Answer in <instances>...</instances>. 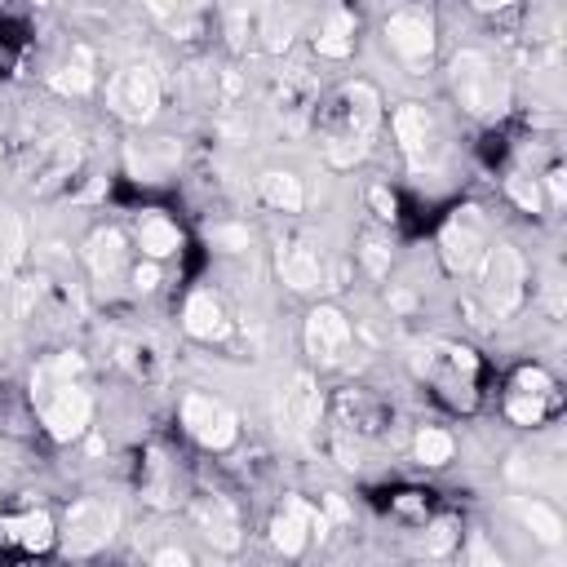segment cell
<instances>
[{
	"instance_id": "cell-1",
	"label": "cell",
	"mask_w": 567,
	"mask_h": 567,
	"mask_svg": "<svg viewBox=\"0 0 567 567\" xmlns=\"http://www.w3.org/2000/svg\"><path fill=\"white\" fill-rule=\"evenodd\" d=\"M80 359L76 355H58L54 364H40L32 377V399L40 408V421L58 443H76L89 430L94 417V399L89 390L76 381Z\"/></svg>"
},
{
	"instance_id": "cell-2",
	"label": "cell",
	"mask_w": 567,
	"mask_h": 567,
	"mask_svg": "<svg viewBox=\"0 0 567 567\" xmlns=\"http://www.w3.org/2000/svg\"><path fill=\"white\" fill-rule=\"evenodd\" d=\"M448 76H452V94H457V102L470 116H501L510 107V85H505L501 67L488 54H479V49H461L452 58Z\"/></svg>"
},
{
	"instance_id": "cell-3",
	"label": "cell",
	"mask_w": 567,
	"mask_h": 567,
	"mask_svg": "<svg viewBox=\"0 0 567 567\" xmlns=\"http://www.w3.org/2000/svg\"><path fill=\"white\" fill-rule=\"evenodd\" d=\"M483 280V302H488V311L505 319V315H514L523 306V293H528V266H523V257L514 244H488L483 249V262H479V271H474Z\"/></svg>"
},
{
	"instance_id": "cell-4",
	"label": "cell",
	"mask_w": 567,
	"mask_h": 567,
	"mask_svg": "<svg viewBox=\"0 0 567 567\" xmlns=\"http://www.w3.org/2000/svg\"><path fill=\"white\" fill-rule=\"evenodd\" d=\"M381 120V98L373 85H364V80H355V85H346L342 94H337L333 111H328V142H373V129Z\"/></svg>"
},
{
	"instance_id": "cell-5",
	"label": "cell",
	"mask_w": 567,
	"mask_h": 567,
	"mask_svg": "<svg viewBox=\"0 0 567 567\" xmlns=\"http://www.w3.org/2000/svg\"><path fill=\"white\" fill-rule=\"evenodd\" d=\"M107 102L120 120L129 125H147L151 116L160 111V76L151 67L133 63V67H120L107 85Z\"/></svg>"
},
{
	"instance_id": "cell-6",
	"label": "cell",
	"mask_w": 567,
	"mask_h": 567,
	"mask_svg": "<svg viewBox=\"0 0 567 567\" xmlns=\"http://www.w3.org/2000/svg\"><path fill=\"white\" fill-rule=\"evenodd\" d=\"M182 426H187V435L195 443H204V448H213V452L231 448V443L240 439V421H235V412L213 395H187L182 399Z\"/></svg>"
},
{
	"instance_id": "cell-7",
	"label": "cell",
	"mask_w": 567,
	"mask_h": 567,
	"mask_svg": "<svg viewBox=\"0 0 567 567\" xmlns=\"http://www.w3.org/2000/svg\"><path fill=\"white\" fill-rule=\"evenodd\" d=\"M116 528H120V510L111 501H80L67 514L63 545L67 554H98L116 536Z\"/></svg>"
},
{
	"instance_id": "cell-8",
	"label": "cell",
	"mask_w": 567,
	"mask_h": 567,
	"mask_svg": "<svg viewBox=\"0 0 567 567\" xmlns=\"http://www.w3.org/2000/svg\"><path fill=\"white\" fill-rule=\"evenodd\" d=\"M439 249H443V262H448L452 275H474V271H479L483 249H488V235H483L479 213H474V209H461L457 218L443 226Z\"/></svg>"
},
{
	"instance_id": "cell-9",
	"label": "cell",
	"mask_w": 567,
	"mask_h": 567,
	"mask_svg": "<svg viewBox=\"0 0 567 567\" xmlns=\"http://www.w3.org/2000/svg\"><path fill=\"white\" fill-rule=\"evenodd\" d=\"M324 532H328V514H319L315 505H306V501H288L284 510L275 514V523H271L275 550L288 554V559H293V554H302L311 536L324 541Z\"/></svg>"
},
{
	"instance_id": "cell-10",
	"label": "cell",
	"mask_w": 567,
	"mask_h": 567,
	"mask_svg": "<svg viewBox=\"0 0 567 567\" xmlns=\"http://www.w3.org/2000/svg\"><path fill=\"white\" fill-rule=\"evenodd\" d=\"M350 319L337 311V306H315L311 315H306V355L315 359V364H337V359L346 355L350 346Z\"/></svg>"
},
{
	"instance_id": "cell-11",
	"label": "cell",
	"mask_w": 567,
	"mask_h": 567,
	"mask_svg": "<svg viewBox=\"0 0 567 567\" xmlns=\"http://www.w3.org/2000/svg\"><path fill=\"white\" fill-rule=\"evenodd\" d=\"M319 421V386L311 373H297L280 395V430L288 439H306Z\"/></svg>"
},
{
	"instance_id": "cell-12",
	"label": "cell",
	"mask_w": 567,
	"mask_h": 567,
	"mask_svg": "<svg viewBox=\"0 0 567 567\" xmlns=\"http://www.w3.org/2000/svg\"><path fill=\"white\" fill-rule=\"evenodd\" d=\"M395 138H399L404 156L417 164V169L435 164V156H439V147H435V120H430V111L421 107V102H404V107L395 111Z\"/></svg>"
},
{
	"instance_id": "cell-13",
	"label": "cell",
	"mask_w": 567,
	"mask_h": 567,
	"mask_svg": "<svg viewBox=\"0 0 567 567\" xmlns=\"http://www.w3.org/2000/svg\"><path fill=\"white\" fill-rule=\"evenodd\" d=\"M275 266H280V280L293 293H319L324 288V257L306 240H284L280 253H275Z\"/></svg>"
},
{
	"instance_id": "cell-14",
	"label": "cell",
	"mask_w": 567,
	"mask_h": 567,
	"mask_svg": "<svg viewBox=\"0 0 567 567\" xmlns=\"http://www.w3.org/2000/svg\"><path fill=\"white\" fill-rule=\"evenodd\" d=\"M386 40L395 54H404L408 63H421V58L435 54V27L417 14H395L386 23Z\"/></svg>"
},
{
	"instance_id": "cell-15",
	"label": "cell",
	"mask_w": 567,
	"mask_h": 567,
	"mask_svg": "<svg viewBox=\"0 0 567 567\" xmlns=\"http://www.w3.org/2000/svg\"><path fill=\"white\" fill-rule=\"evenodd\" d=\"M85 257H89V271H94L98 280H107V284H111L116 275H125V257H129L125 235H120L116 226H102V231L89 235Z\"/></svg>"
},
{
	"instance_id": "cell-16",
	"label": "cell",
	"mask_w": 567,
	"mask_h": 567,
	"mask_svg": "<svg viewBox=\"0 0 567 567\" xmlns=\"http://www.w3.org/2000/svg\"><path fill=\"white\" fill-rule=\"evenodd\" d=\"M195 523H200V532L209 536L218 550H235V545H240V519H235V510L222 497H209V501L195 505Z\"/></svg>"
},
{
	"instance_id": "cell-17",
	"label": "cell",
	"mask_w": 567,
	"mask_h": 567,
	"mask_svg": "<svg viewBox=\"0 0 567 567\" xmlns=\"http://www.w3.org/2000/svg\"><path fill=\"white\" fill-rule=\"evenodd\" d=\"M182 328L195 337V342H218L226 333V315L218 306V297L213 293H191L187 311H182Z\"/></svg>"
},
{
	"instance_id": "cell-18",
	"label": "cell",
	"mask_w": 567,
	"mask_h": 567,
	"mask_svg": "<svg viewBox=\"0 0 567 567\" xmlns=\"http://www.w3.org/2000/svg\"><path fill=\"white\" fill-rule=\"evenodd\" d=\"M23 253H27L23 218H18L14 209H5V204H0V284L18 275V266H23Z\"/></svg>"
},
{
	"instance_id": "cell-19",
	"label": "cell",
	"mask_w": 567,
	"mask_h": 567,
	"mask_svg": "<svg viewBox=\"0 0 567 567\" xmlns=\"http://www.w3.org/2000/svg\"><path fill=\"white\" fill-rule=\"evenodd\" d=\"M519 514H523V528H528L536 541H545V545H559L563 541V519H559V510L554 505H545L541 497H528L519 505Z\"/></svg>"
},
{
	"instance_id": "cell-20",
	"label": "cell",
	"mask_w": 567,
	"mask_h": 567,
	"mask_svg": "<svg viewBox=\"0 0 567 567\" xmlns=\"http://www.w3.org/2000/svg\"><path fill=\"white\" fill-rule=\"evenodd\" d=\"M262 200L271 204V209H280V213H297L306 204V191H302V182L293 178V173H262Z\"/></svg>"
},
{
	"instance_id": "cell-21",
	"label": "cell",
	"mask_w": 567,
	"mask_h": 567,
	"mask_svg": "<svg viewBox=\"0 0 567 567\" xmlns=\"http://www.w3.org/2000/svg\"><path fill=\"white\" fill-rule=\"evenodd\" d=\"M138 244H142V253L160 262V257H169V253L182 249V235H178V226H173L169 218H142Z\"/></svg>"
},
{
	"instance_id": "cell-22",
	"label": "cell",
	"mask_w": 567,
	"mask_h": 567,
	"mask_svg": "<svg viewBox=\"0 0 567 567\" xmlns=\"http://www.w3.org/2000/svg\"><path fill=\"white\" fill-rule=\"evenodd\" d=\"M350 36H355V23H350L346 14H333L324 27H319L315 49H319L324 58H346V54H350V45H355Z\"/></svg>"
},
{
	"instance_id": "cell-23",
	"label": "cell",
	"mask_w": 567,
	"mask_h": 567,
	"mask_svg": "<svg viewBox=\"0 0 567 567\" xmlns=\"http://www.w3.org/2000/svg\"><path fill=\"white\" fill-rule=\"evenodd\" d=\"M412 448H417V461H421V466L439 470V466H448V461H452V452H457V443H452L448 430L426 426V430H421V435H417V443H412Z\"/></svg>"
},
{
	"instance_id": "cell-24",
	"label": "cell",
	"mask_w": 567,
	"mask_h": 567,
	"mask_svg": "<svg viewBox=\"0 0 567 567\" xmlns=\"http://www.w3.org/2000/svg\"><path fill=\"white\" fill-rule=\"evenodd\" d=\"M49 85L58 89V94H71V98H85L89 89H94V71H89V63H85V54L76 58V63H67V67H58L54 71V80Z\"/></svg>"
},
{
	"instance_id": "cell-25",
	"label": "cell",
	"mask_w": 567,
	"mask_h": 567,
	"mask_svg": "<svg viewBox=\"0 0 567 567\" xmlns=\"http://www.w3.org/2000/svg\"><path fill=\"white\" fill-rule=\"evenodd\" d=\"M18 545H27V550H49V545H54V519H49L45 510L18 519Z\"/></svg>"
},
{
	"instance_id": "cell-26",
	"label": "cell",
	"mask_w": 567,
	"mask_h": 567,
	"mask_svg": "<svg viewBox=\"0 0 567 567\" xmlns=\"http://www.w3.org/2000/svg\"><path fill=\"white\" fill-rule=\"evenodd\" d=\"M510 417L519 421V426H541L545 421V395H528V390H519V395L510 399Z\"/></svg>"
},
{
	"instance_id": "cell-27",
	"label": "cell",
	"mask_w": 567,
	"mask_h": 567,
	"mask_svg": "<svg viewBox=\"0 0 567 567\" xmlns=\"http://www.w3.org/2000/svg\"><path fill=\"white\" fill-rule=\"evenodd\" d=\"M505 474H510L514 483H523V488H532V483H541V479H545V470L536 466V457H528V452H514L510 466H505Z\"/></svg>"
},
{
	"instance_id": "cell-28",
	"label": "cell",
	"mask_w": 567,
	"mask_h": 567,
	"mask_svg": "<svg viewBox=\"0 0 567 567\" xmlns=\"http://www.w3.org/2000/svg\"><path fill=\"white\" fill-rule=\"evenodd\" d=\"M457 545V523L452 519H439L430 523V536H426V554H448Z\"/></svg>"
},
{
	"instance_id": "cell-29",
	"label": "cell",
	"mask_w": 567,
	"mask_h": 567,
	"mask_svg": "<svg viewBox=\"0 0 567 567\" xmlns=\"http://www.w3.org/2000/svg\"><path fill=\"white\" fill-rule=\"evenodd\" d=\"M209 240L222 244L226 253H244V249H249V231H244V226H209Z\"/></svg>"
},
{
	"instance_id": "cell-30",
	"label": "cell",
	"mask_w": 567,
	"mask_h": 567,
	"mask_svg": "<svg viewBox=\"0 0 567 567\" xmlns=\"http://www.w3.org/2000/svg\"><path fill=\"white\" fill-rule=\"evenodd\" d=\"M505 191H510L528 213H541V187H536V178L532 182L528 178H510V182H505Z\"/></svg>"
},
{
	"instance_id": "cell-31",
	"label": "cell",
	"mask_w": 567,
	"mask_h": 567,
	"mask_svg": "<svg viewBox=\"0 0 567 567\" xmlns=\"http://www.w3.org/2000/svg\"><path fill=\"white\" fill-rule=\"evenodd\" d=\"M240 94H244V76L240 71H222V85H218L222 107H240Z\"/></svg>"
},
{
	"instance_id": "cell-32",
	"label": "cell",
	"mask_w": 567,
	"mask_h": 567,
	"mask_svg": "<svg viewBox=\"0 0 567 567\" xmlns=\"http://www.w3.org/2000/svg\"><path fill=\"white\" fill-rule=\"evenodd\" d=\"M364 262H368V271L373 275H386V266H390V249L381 240H368L364 244Z\"/></svg>"
},
{
	"instance_id": "cell-33",
	"label": "cell",
	"mask_w": 567,
	"mask_h": 567,
	"mask_svg": "<svg viewBox=\"0 0 567 567\" xmlns=\"http://www.w3.org/2000/svg\"><path fill=\"white\" fill-rule=\"evenodd\" d=\"M368 200H373V209H377V218H386V222H395V213H399V204H395V195H390L386 187H373V191H368Z\"/></svg>"
},
{
	"instance_id": "cell-34",
	"label": "cell",
	"mask_w": 567,
	"mask_h": 567,
	"mask_svg": "<svg viewBox=\"0 0 567 567\" xmlns=\"http://www.w3.org/2000/svg\"><path fill=\"white\" fill-rule=\"evenodd\" d=\"M470 563H488V567H501V554L492 550L488 541H483V536H470V554H466Z\"/></svg>"
},
{
	"instance_id": "cell-35",
	"label": "cell",
	"mask_w": 567,
	"mask_h": 567,
	"mask_svg": "<svg viewBox=\"0 0 567 567\" xmlns=\"http://www.w3.org/2000/svg\"><path fill=\"white\" fill-rule=\"evenodd\" d=\"M519 390H528V395H545V390H550V377H545L541 368H523V373H519Z\"/></svg>"
},
{
	"instance_id": "cell-36",
	"label": "cell",
	"mask_w": 567,
	"mask_h": 567,
	"mask_svg": "<svg viewBox=\"0 0 567 567\" xmlns=\"http://www.w3.org/2000/svg\"><path fill=\"white\" fill-rule=\"evenodd\" d=\"M133 284H138L142 293H151V288L160 284V266H156V257H147V262H142L138 271H133Z\"/></svg>"
},
{
	"instance_id": "cell-37",
	"label": "cell",
	"mask_w": 567,
	"mask_h": 567,
	"mask_svg": "<svg viewBox=\"0 0 567 567\" xmlns=\"http://www.w3.org/2000/svg\"><path fill=\"white\" fill-rule=\"evenodd\" d=\"M156 563H178V567H187V563H191V554H187V550H178V545H169V550H160V554H156Z\"/></svg>"
},
{
	"instance_id": "cell-38",
	"label": "cell",
	"mask_w": 567,
	"mask_h": 567,
	"mask_svg": "<svg viewBox=\"0 0 567 567\" xmlns=\"http://www.w3.org/2000/svg\"><path fill=\"white\" fill-rule=\"evenodd\" d=\"M550 204H563V169H550Z\"/></svg>"
},
{
	"instance_id": "cell-39",
	"label": "cell",
	"mask_w": 567,
	"mask_h": 567,
	"mask_svg": "<svg viewBox=\"0 0 567 567\" xmlns=\"http://www.w3.org/2000/svg\"><path fill=\"white\" fill-rule=\"evenodd\" d=\"M0 545H18V519H0Z\"/></svg>"
},
{
	"instance_id": "cell-40",
	"label": "cell",
	"mask_w": 567,
	"mask_h": 567,
	"mask_svg": "<svg viewBox=\"0 0 567 567\" xmlns=\"http://www.w3.org/2000/svg\"><path fill=\"white\" fill-rule=\"evenodd\" d=\"M324 505H328V519H350V510H346L342 497H324Z\"/></svg>"
},
{
	"instance_id": "cell-41",
	"label": "cell",
	"mask_w": 567,
	"mask_h": 567,
	"mask_svg": "<svg viewBox=\"0 0 567 567\" xmlns=\"http://www.w3.org/2000/svg\"><path fill=\"white\" fill-rule=\"evenodd\" d=\"M501 5H514V0H492V9H501Z\"/></svg>"
}]
</instances>
